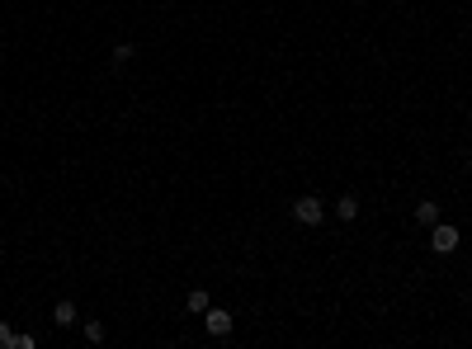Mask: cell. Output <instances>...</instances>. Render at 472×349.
<instances>
[{
    "label": "cell",
    "instance_id": "cell-1",
    "mask_svg": "<svg viewBox=\"0 0 472 349\" xmlns=\"http://www.w3.org/2000/svg\"><path fill=\"white\" fill-rule=\"evenodd\" d=\"M458 241H463V236H458L454 222H435V227H430V250H435V255H454Z\"/></svg>",
    "mask_w": 472,
    "mask_h": 349
},
{
    "label": "cell",
    "instance_id": "cell-2",
    "mask_svg": "<svg viewBox=\"0 0 472 349\" xmlns=\"http://www.w3.org/2000/svg\"><path fill=\"white\" fill-rule=\"evenodd\" d=\"M293 217H298L302 227H316V222H321V217H326V203H321L316 193H302L298 203H293Z\"/></svg>",
    "mask_w": 472,
    "mask_h": 349
},
{
    "label": "cell",
    "instance_id": "cell-3",
    "mask_svg": "<svg viewBox=\"0 0 472 349\" xmlns=\"http://www.w3.org/2000/svg\"><path fill=\"white\" fill-rule=\"evenodd\" d=\"M204 326L213 340H222V335H232V312H222V307H208L204 312Z\"/></svg>",
    "mask_w": 472,
    "mask_h": 349
},
{
    "label": "cell",
    "instance_id": "cell-4",
    "mask_svg": "<svg viewBox=\"0 0 472 349\" xmlns=\"http://www.w3.org/2000/svg\"><path fill=\"white\" fill-rule=\"evenodd\" d=\"M80 321V312H76V302H57V307H52V326H76Z\"/></svg>",
    "mask_w": 472,
    "mask_h": 349
},
{
    "label": "cell",
    "instance_id": "cell-5",
    "mask_svg": "<svg viewBox=\"0 0 472 349\" xmlns=\"http://www.w3.org/2000/svg\"><path fill=\"white\" fill-rule=\"evenodd\" d=\"M335 217H340V222H354V217H359V198H354V193L335 198Z\"/></svg>",
    "mask_w": 472,
    "mask_h": 349
},
{
    "label": "cell",
    "instance_id": "cell-6",
    "mask_svg": "<svg viewBox=\"0 0 472 349\" xmlns=\"http://www.w3.org/2000/svg\"><path fill=\"white\" fill-rule=\"evenodd\" d=\"M185 307H189V312H194V317H204L208 307H213V298H208L204 288H194V293H189V298H185Z\"/></svg>",
    "mask_w": 472,
    "mask_h": 349
},
{
    "label": "cell",
    "instance_id": "cell-7",
    "mask_svg": "<svg viewBox=\"0 0 472 349\" xmlns=\"http://www.w3.org/2000/svg\"><path fill=\"white\" fill-rule=\"evenodd\" d=\"M416 222H421V227H435V222H440V203H430V198H425V203H416Z\"/></svg>",
    "mask_w": 472,
    "mask_h": 349
},
{
    "label": "cell",
    "instance_id": "cell-8",
    "mask_svg": "<svg viewBox=\"0 0 472 349\" xmlns=\"http://www.w3.org/2000/svg\"><path fill=\"white\" fill-rule=\"evenodd\" d=\"M132 52H137V48H132V43H118V48H113V66L132 62Z\"/></svg>",
    "mask_w": 472,
    "mask_h": 349
},
{
    "label": "cell",
    "instance_id": "cell-9",
    "mask_svg": "<svg viewBox=\"0 0 472 349\" xmlns=\"http://www.w3.org/2000/svg\"><path fill=\"white\" fill-rule=\"evenodd\" d=\"M85 340L99 345V340H104V326H99V321H85Z\"/></svg>",
    "mask_w": 472,
    "mask_h": 349
},
{
    "label": "cell",
    "instance_id": "cell-10",
    "mask_svg": "<svg viewBox=\"0 0 472 349\" xmlns=\"http://www.w3.org/2000/svg\"><path fill=\"white\" fill-rule=\"evenodd\" d=\"M0 349H15V331H10L5 321H0Z\"/></svg>",
    "mask_w": 472,
    "mask_h": 349
},
{
    "label": "cell",
    "instance_id": "cell-11",
    "mask_svg": "<svg viewBox=\"0 0 472 349\" xmlns=\"http://www.w3.org/2000/svg\"><path fill=\"white\" fill-rule=\"evenodd\" d=\"M0 184H5V174H0Z\"/></svg>",
    "mask_w": 472,
    "mask_h": 349
}]
</instances>
